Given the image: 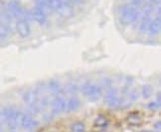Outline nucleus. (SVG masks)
Wrapping results in <instances>:
<instances>
[{"label":"nucleus","instance_id":"obj_5","mask_svg":"<svg viewBox=\"0 0 161 132\" xmlns=\"http://www.w3.org/2000/svg\"><path fill=\"white\" fill-rule=\"evenodd\" d=\"M103 102L111 108H119L122 104V100L119 96H117L116 91L111 89L103 96Z\"/></svg>","mask_w":161,"mask_h":132},{"label":"nucleus","instance_id":"obj_11","mask_svg":"<svg viewBox=\"0 0 161 132\" xmlns=\"http://www.w3.org/2000/svg\"><path fill=\"white\" fill-rule=\"evenodd\" d=\"M160 31H161V18H160V14H159V15H157V17L155 19L151 20L149 27H148L147 33L151 36H156L160 33Z\"/></svg>","mask_w":161,"mask_h":132},{"label":"nucleus","instance_id":"obj_3","mask_svg":"<svg viewBox=\"0 0 161 132\" xmlns=\"http://www.w3.org/2000/svg\"><path fill=\"white\" fill-rule=\"evenodd\" d=\"M23 100L25 104L28 106V108L33 111L32 114H37L38 111L40 110L38 105H37V102H38V91L36 87H32V89L28 90L25 93H24Z\"/></svg>","mask_w":161,"mask_h":132},{"label":"nucleus","instance_id":"obj_6","mask_svg":"<svg viewBox=\"0 0 161 132\" xmlns=\"http://www.w3.org/2000/svg\"><path fill=\"white\" fill-rule=\"evenodd\" d=\"M85 96L90 102H97L100 99L103 94V89L97 85H86L84 89Z\"/></svg>","mask_w":161,"mask_h":132},{"label":"nucleus","instance_id":"obj_4","mask_svg":"<svg viewBox=\"0 0 161 132\" xmlns=\"http://www.w3.org/2000/svg\"><path fill=\"white\" fill-rule=\"evenodd\" d=\"M8 13L9 15L16 19V20H19V19H22V18H25L28 20L27 18V15H26V12L24 11V9L22 8L21 4L16 1V0H12L8 3Z\"/></svg>","mask_w":161,"mask_h":132},{"label":"nucleus","instance_id":"obj_17","mask_svg":"<svg viewBox=\"0 0 161 132\" xmlns=\"http://www.w3.org/2000/svg\"><path fill=\"white\" fill-rule=\"evenodd\" d=\"M152 92H153V89L150 85H142L141 87V96L143 98L147 99L149 98L152 96Z\"/></svg>","mask_w":161,"mask_h":132},{"label":"nucleus","instance_id":"obj_25","mask_svg":"<svg viewBox=\"0 0 161 132\" xmlns=\"http://www.w3.org/2000/svg\"><path fill=\"white\" fill-rule=\"evenodd\" d=\"M0 132H2V126H1V124H0Z\"/></svg>","mask_w":161,"mask_h":132},{"label":"nucleus","instance_id":"obj_16","mask_svg":"<svg viewBox=\"0 0 161 132\" xmlns=\"http://www.w3.org/2000/svg\"><path fill=\"white\" fill-rule=\"evenodd\" d=\"M126 121L129 125H132V126H138L142 123V117L138 114H130L127 118H126Z\"/></svg>","mask_w":161,"mask_h":132},{"label":"nucleus","instance_id":"obj_20","mask_svg":"<svg viewBox=\"0 0 161 132\" xmlns=\"http://www.w3.org/2000/svg\"><path fill=\"white\" fill-rule=\"evenodd\" d=\"M160 107V102H151L147 104V108L150 110H157Z\"/></svg>","mask_w":161,"mask_h":132},{"label":"nucleus","instance_id":"obj_1","mask_svg":"<svg viewBox=\"0 0 161 132\" xmlns=\"http://www.w3.org/2000/svg\"><path fill=\"white\" fill-rule=\"evenodd\" d=\"M139 16V10L132 4L122 6L119 10V21L122 25H129L136 22Z\"/></svg>","mask_w":161,"mask_h":132},{"label":"nucleus","instance_id":"obj_8","mask_svg":"<svg viewBox=\"0 0 161 132\" xmlns=\"http://www.w3.org/2000/svg\"><path fill=\"white\" fill-rule=\"evenodd\" d=\"M20 124L26 132H33L38 127V121L31 114H22Z\"/></svg>","mask_w":161,"mask_h":132},{"label":"nucleus","instance_id":"obj_9","mask_svg":"<svg viewBox=\"0 0 161 132\" xmlns=\"http://www.w3.org/2000/svg\"><path fill=\"white\" fill-rule=\"evenodd\" d=\"M16 31H17V33L19 34V36L22 38H27L30 35L31 30H30V25L27 19L22 18V19H19V20H17Z\"/></svg>","mask_w":161,"mask_h":132},{"label":"nucleus","instance_id":"obj_12","mask_svg":"<svg viewBox=\"0 0 161 132\" xmlns=\"http://www.w3.org/2000/svg\"><path fill=\"white\" fill-rule=\"evenodd\" d=\"M80 107V100L78 97H71L69 100H67L66 102V108L65 110L67 112H74L77 111Z\"/></svg>","mask_w":161,"mask_h":132},{"label":"nucleus","instance_id":"obj_2","mask_svg":"<svg viewBox=\"0 0 161 132\" xmlns=\"http://www.w3.org/2000/svg\"><path fill=\"white\" fill-rule=\"evenodd\" d=\"M22 113L14 106H8L3 110V117L10 129H15L20 124Z\"/></svg>","mask_w":161,"mask_h":132},{"label":"nucleus","instance_id":"obj_7","mask_svg":"<svg viewBox=\"0 0 161 132\" xmlns=\"http://www.w3.org/2000/svg\"><path fill=\"white\" fill-rule=\"evenodd\" d=\"M66 102L67 100L65 98L64 93H57L55 94V98L52 102V113L54 115H58L63 111H65L66 108Z\"/></svg>","mask_w":161,"mask_h":132},{"label":"nucleus","instance_id":"obj_26","mask_svg":"<svg viewBox=\"0 0 161 132\" xmlns=\"http://www.w3.org/2000/svg\"><path fill=\"white\" fill-rule=\"evenodd\" d=\"M10 132H15V131H10Z\"/></svg>","mask_w":161,"mask_h":132},{"label":"nucleus","instance_id":"obj_15","mask_svg":"<svg viewBox=\"0 0 161 132\" xmlns=\"http://www.w3.org/2000/svg\"><path fill=\"white\" fill-rule=\"evenodd\" d=\"M48 90L51 93L53 94H57L59 92H61V85L57 80H49L48 83Z\"/></svg>","mask_w":161,"mask_h":132},{"label":"nucleus","instance_id":"obj_23","mask_svg":"<svg viewBox=\"0 0 161 132\" xmlns=\"http://www.w3.org/2000/svg\"><path fill=\"white\" fill-rule=\"evenodd\" d=\"M160 127H161V122H160V120H158L155 124H154V128L157 130H160Z\"/></svg>","mask_w":161,"mask_h":132},{"label":"nucleus","instance_id":"obj_19","mask_svg":"<svg viewBox=\"0 0 161 132\" xmlns=\"http://www.w3.org/2000/svg\"><path fill=\"white\" fill-rule=\"evenodd\" d=\"M71 130L73 132H85L86 125H85V123L80 122V121H76L71 125Z\"/></svg>","mask_w":161,"mask_h":132},{"label":"nucleus","instance_id":"obj_10","mask_svg":"<svg viewBox=\"0 0 161 132\" xmlns=\"http://www.w3.org/2000/svg\"><path fill=\"white\" fill-rule=\"evenodd\" d=\"M31 17H32V19L35 22L39 23L40 25H43L47 21V17L48 16L35 5L34 7L32 8V10H31Z\"/></svg>","mask_w":161,"mask_h":132},{"label":"nucleus","instance_id":"obj_14","mask_svg":"<svg viewBox=\"0 0 161 132\" xmlns=\"http://www.w3.org/2000/svg\"><path fill=\"white\" fill-rule=\"evenodd\" d=\"M151 20H152L151 15H143L141 23H140V26H139V31L141 33H147L148 27H149Z\"/></svg>","mask_w":161,"mask_h":132},{"label":"nucleus","instance_id":"obj_22","mask_svg":"<svg viewBox=\"0 0 161 132\" xmlns=\"http://www.w3.org/2000/svg\"><path fill=\"white\" fill-rule=\"evenodd\" d=\"M125 1L128 2L129 4H132V5H139L141 3L145 2L146 0H125Z\"/></svg>","mask_w":161,"mask_h":132},{"label":"nucleus","instance_id":"obj_24","mask_svg":"<svg viewBox=\"0 0 161 132\" xmlns=\"http://www.w3.org/2000/svg\"><path fill=\"white\" fill-rule=\"evenodd\" d=\"M138 132H151L149 130H141V131H138Z\"/></svg>","mask_w":161,"mask_h":132},{"label":"nucleus","instance_id":"obj_21","mask_svg":"<svg viewBox=\"0 0 161 132\" xmlns=\"http://www.w3.org/2000/svg\"><path fill=\"white\" fill-rule=\"evenodd\" d=\"M129 98H130L131 102H135V100L138 98V92H137V91L134 90V91H130V93H129Z\"/></svg>","mask_w":161,"mask_h":132},{"label":"nucleus","instance_id":"obj_18","mask_svg":"<svg viewBox=\"0 0 161 132\" xmlns=\"http://www.w3.org/2000/svg\"><path fill=\"white\" fill-rule=\"evenodd\" d=\"M94 124L95 126L97 127H106L108 124V119L103 115H98L97 117H96Z\"/></svg>","mask_w":161,"mask_h":132},{"label":"nucleus","instance_id":"obj_13","mask_svg":"<svg viewBox=\"0 0 161 132\" xmlns=\"http://www.w3.org/2000/svg\"><path fill=\"white\" fill-rule=\"evenodd\" d=\"M35 3H36L37 7H38L40 10H42L43 12H44V13L47 16L50 15L52 12H53V10L50 7V5H49L47 0H35Z\"/></svg>","mask_w":161,"mask_h":132}]
</instances>
